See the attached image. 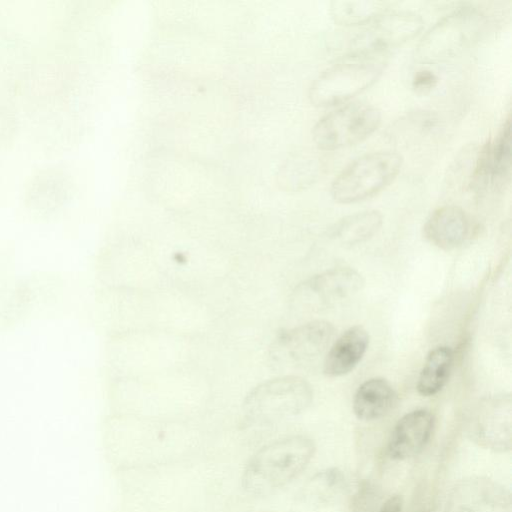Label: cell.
Segmentation results:
<instances>
[{"label":"cell","mask_w":512,"mask_h":512,"mask_svg":"<svg viewBox=\"0 0 512 512\" xmlns=\"http://www.w3.org/2000/svg\"><path fill=\"white\" fill-rule=\"evenodd\" d=\"M382 223L379 211L365 210L340 219L330 228L329 236L341 245L354 246L373 237Z\"/></svg>","instance_id":"17"},{"label":"cell","mask_w":512,"mask_h":512,"mask_svg":"<svg viewBox=\"0 0 512 512\" xmlns=\"http://www.w3.org/2000/svg\"><path fill=\"white\" fill-rule=\"evenodd\" d=\"M469 436L478 446L494 452H508L512 447L511 405L509 400L484 404L472 419Z\"/></svg>","instance_id":"12"},{"label":"cell","mask_w":512,"mask_h":512,"mask_svg":"<svg viewBox=\"0 0 512 512\" xmlns=\"http://www.w3.org/2000/svg\"><path fill=\"white\" fill-rule=\"evenodd\" d=\"M381 118V111L374 105L351 102L321 117L312 129V138L324 151L349 147L373 134Z\"/></svg>","instance_id":"6"},{"label":"cell","mask_w":512,"mask_h":512,"mask_svg":"<svg viewBox=\"0 0 512 512\" xmlns=\"http://www.w3.org/2000/svg\"><path fill=\"white\" fill-rule=\"evenodd\" d=\"M471 221L465 210L456 205L435 209L423 226V235L432 245L442 250L460 246L468 237Z\"/></svg>","instance_id":"14"},{"label":"cell","mask_w":512,"mask_h":512,"mask_svg":"<svg viewBox=\"0 0 512 512\" xmlns=\"http://www.w3.org/2000/svg\"><path fill=\"white\" fill-rule=\"evenodd\" d=\"M438 83L437 75L427 69L417 71L412 79V87L415 91L425 93L433 89Z\"/></svg>","instance_id":"22"},{"label":"cell","mask_w":512,"mask_h":512,"mask_svg":"<svg viewBox=\"0 0 512 512\" xmlns=\"http://www.w3.org/2000/svg\"><path fill=\"white\" fill-rule=\"evenodd\" d=\"M444 512H512L510 492L486 477H469L448 494Z\"/></svg>","instance_id":"11"},{"label":"cell","mask_w":512,"mask_h":512,"mask_svg":"<svg viewBox=\"0 0 512 512\" xmlns=\"http://www.w3.org/2000/svg\"><path fill=\"white\" fill-rule=\"evenodd\" d=\"M434 417L428 410L417 409L405 414L392 430L388 453L394 460H406L418 455L433 431Z\"/></svg>","instance_id":"13"},{"label":"cell","mask_w":512,"mask_h":512,"mask_svg":"<svg viewBox=\"0 0 512 512\" xmlns=\"http://www.w3.org/2000/svg\"><path fill=\"white\" fill-rule=\"evenodd\" d=\"M388 53L348 52L311 83L310 102L317 107L339 105L372 86L388 65Z\"/></svg>","instance_id":"2"},{"label":"cell","mask_w":512,"mask_h":512,"mask_svg":"<svg viewBox=\"0 0 512 512\" xmlns=\"http://www.w3.org/2000/svg\"><path fill=\"white\" fill-rule=\"evenodd\" d=\"M321 163L310 154H298L283 165L279 182L287 190H301L313 184L319 177Z\"/></svg>","instance_id":"20"},{"label":"cell","mask_w":512,"mask_h":512,"mask_svg":"<svg viewBox=\"0 0 512 512\" xmlns=\"http://www.w3.org/2000/svg\"><path fill=\"white\" fill-rule=\"evenodd\" d=\"M454 361L453 350L439 346L431 350L424 362L417 382V390L422 396L437 394L446 385Z\"/></svg>","instance_id":"18"},{"label":"cell","mask_w":512,"mask_h":512,"mask_svg":"<svg viewBox=\"0 0 512 512\" xmlns=\"http://www.w3.org/2000/svg\"><path fill=\"white\" fill-rule=\"evenodd\" d=\"M397 401V394L383 378H371L363 382L353 398L355 416L363 421H373L387 415Z\"/></svg>","instance_id":"16"},{"label":"cell","mask_w":512,"mask_h":512,"mask_svg":"<svg viewBox=\"0 0 512 512\" xmlns=\"http://www.w3.org/2000/svg\"><path fill=\"white\" fill-rule=\"evenodd\" d=\"M314 453V442L302 435L271 442L247 462L242 474V486L251 495H268L296 478L307 467Z\"/></svg>","instance_id":"1"},{"label":"cell","mask_w":512,"mask_h":512,"mask_svg":"<svg viewBox=\"0 0 512 512\" xmlns=\"http://www.w3.org/2000/svg\"><path fill=\"white\" fill-rule=\"evenodd\" d=\"M468 176V188L476 193L501 191L511 175V117L497 134L477 151Z\"/></svg>","instance_id":"8"},{"label":"cell","mask_w":512,"mask_h":512,"mask_svg":"<svg viewBox=\"0 0 512 512\" xmlns=\"http://www.w3.org/2000/svg\"><path fill=\"white\" fill-rule=\"evenodd\" d=\"M488 24L485 13L463 5L432 25L420 39L415 57L422 63H437L453 58L476 42Z\"/></svg>","instance_id":"3"},{"label":"cell","mask_w":512,"mask_h":512,"mask_svg":"<svg viewBox=\"0 0 512 512\" xmlns=\"http://www.w3.org/2000/svg\"><path fill=\"white\" fill-rule=\"evenodd\" d=\"M344 483L343 475L337 469H329L315 475L304 489L303 496L309 501L321 502L337 493Z\"/></svg>","instance_id":"21"},{"label":"cell","mask_w":512,"mask_h":512,"mask_svg":"<svg viewBox=\"0 0 512 512\" xmlns=\"http://www.w3.org/2000/svg\"><path fill=\"white\" fill-rule=\"evenodd\" d=\"M312 399V387L305 379L284 375L252 388L243 401V412L250 422L264 425L303 412Z\"/></svg>","instance_id":"5"},{"label":"cell","mask_w":512,"mask_h":512,"mask_svg":"<svg viewBox=\"0 0 512 512\" xmlns=\"http://www.w3.org/2000/svg\"><path fill=\"white\" fill-rule=\"evenodd\" d=\"M386 9L380 1L339 0L331 2L329 13L338 25L362 26Z\"/></svg>","instance_id":"19"},{"label":"cell","mask_w":512,"mask_h":512,"mask_svg":"<svg viewBox=\"0 0 512 512\" xmlns=\"http://www.w3.org/2000/svg\"><path fill=\"white\" fill-rule=\"evenodd\" d=\"M403 499L400 495H391L382 504L379 512H402Z\"/></svg>","instance_id":"23"},{"label":"cell","mask_w":512,"mask_h":512,"mask_svg":"<svg viewBox=\"0 0 512 512\" xmlns=\"http://www.w3.org/2000/svg\"><path fill=\"white\" fill-rule=\"evenodd\" d=\"M369 345L367 330L355 325L347 329L332 345L323 363L328 377H339L352 371L363 358Z\"/></svg>","instance_id":"15"},{"label":"cell","mask_w":512,"mask_h":512,"mask_svg":"<svg viewBox=\"0 0 512 512\" xmlns=\"http://www.w3.org/2000/svg\"><path fill=\"white\" fill-rule=\"evenodd\" d=\"M363 286L364 279L355 269L332 268L301 283L293 294V301L308 308L326 307L354 296Z\"/></svg>","instance_id":"10"},{"label":"cell","mask_w":512,"mask_h":512,"mask_svg":"<svg viewBox=\"0 0 512 512\" xmlns=\"http://www.w3.org/2000/svg\"><path fill=\"white\" fill-rule=\"evenodd\" d=\"M334 332V326L324 320H314L284 330L274 340L270 356L277 366L303 365L325 350Z\"/></svg>","instance_id":"9"},{"label":"cell","mask_w":512,"mask_h":512,"mask_svg":"<svg viewBox=\"0 0 512 512\" xmlns=\"http://www.w3.org/2000/svg\"><path fill=\"white\" fill-rule=\"evenodd\" d=\"M424 26L423 18L408 10L386 9L351 39L349 52L388 53L414 38Z\"/></svg>","instance_id":"7"},{"label":"cell","mask_w":512,"mask_h":512,"mask_svg":"<svg viewBox=\"0 0 512 512\" xmlns=\"http://www.w3.org/2000/svg\"><path fill=\"white\" fill-rule=\"evenodd\" d=\"M403 157L391 150L363 154L333 179L330 186L332 199L351 204L370 198L389 186L401 171Z\"/></svg>","instance_id":"4"}]
</instances>
